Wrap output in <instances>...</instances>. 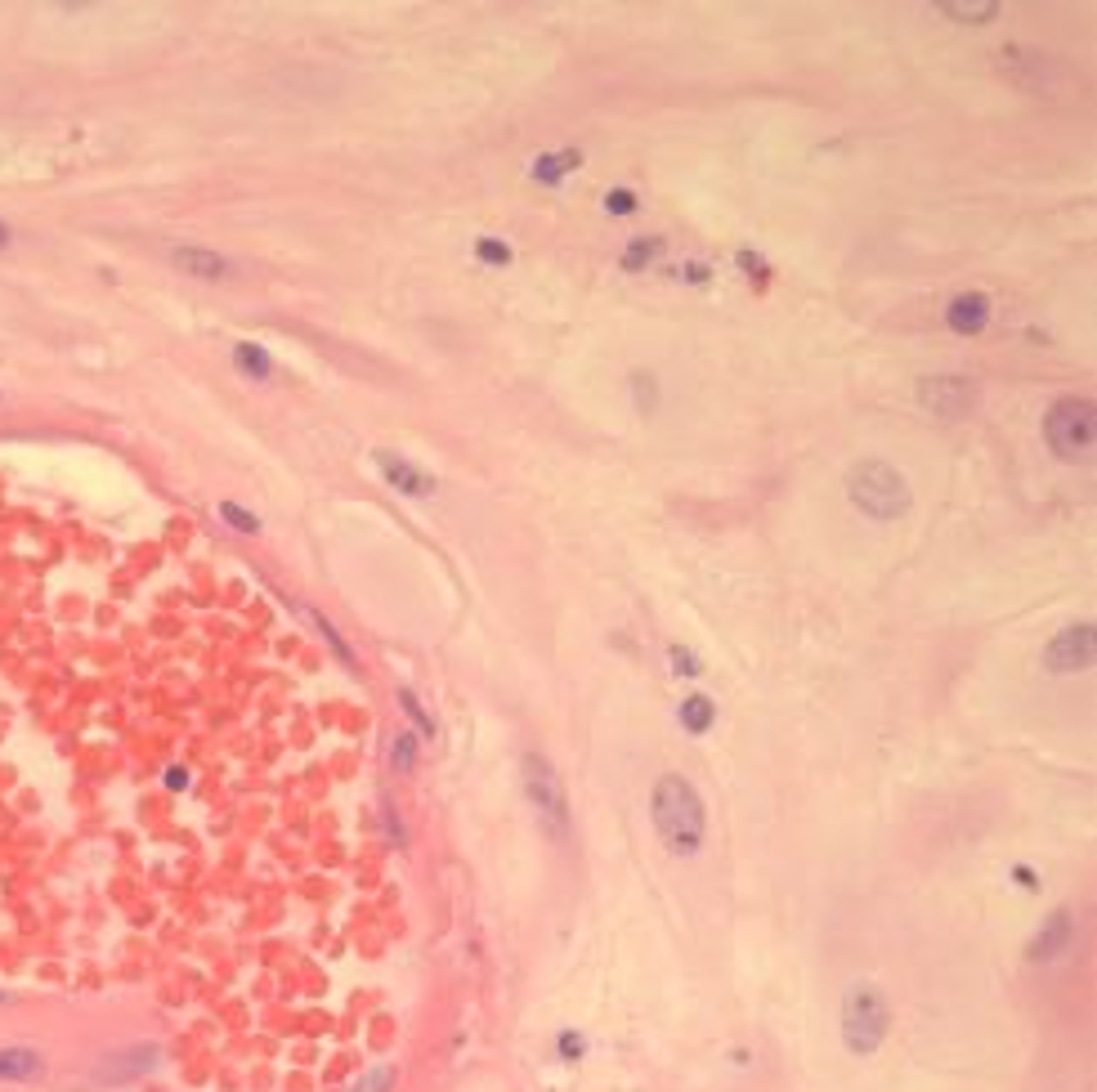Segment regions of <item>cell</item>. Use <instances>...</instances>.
I'll use <instances>...</instances> for the list:
<instances>
[{
  "mask_svg": "<svg viewBox=\"0 0 1097 1092\" xmlns=\"http://www.w3.org/2000/svg\"><path fill=\"white\" fill-rule=\"evenodd\" d=\"M940 18H954V23H963V27H986V23H995L999 18V5L995 0H986V5H959V0H940V5H932Z\"/></svg>",
  "mask_w": 1097,
  "mask_h": 1092,
  "instance_id": "15",
  "label": "cell"
},
{
  "mask_svg": "<svg viewBox=\"0 0 1097 1092\" xmlns=\"http://www.w3.org/2000/svg\"><path fill=\"white\" fill-rule=\"evenodd\" d=\"M847 497H851L856 511L869 515V520H900L905 511H910V501H914L910 480H905L896 466L883 461V457H864V461L851 466V471H847Z\"/></svg>",
  "mask_w": 1097,
  "mask_h": 1092,
  "instance_id": "2",
  "label": "cell"
},
{
  "mask_svg": "<svg viewBox=\"0 0 1097 1092\" xmlns=\"http://www.w3.org/2000/svg\"><path fill=\"white\" fill-rule=\"evenodd\" d=\"M399 708L408 712V721H412V725H417V734H426V738H435V734H439L435 717L426 712V704H422V698H417V694H412L408 685H399Z\"/></svg>",
  "mask_w": 1097,
  "mask_h": 1092,
  "instance_id": "20",
  "label": "cell"
},
{
  "mask_svg": "<svg viewBox=\"0 0 1097 1092\" xmlns=\"http://www.w3.org/2000/svg\"><path fill=\"white\" fill-rule=\"evenodd\" d=\"M712 721H716V704L708 694H690L686 704H681V725H686L690 734H708Z\"/></svg>",
  "mask_w": 1097,
  "mask_h": 1092,
  "instance_id": "17",
  "label": "cell"
},
{
  "mask_svg": "<svg viewBox=\"0 0 1097 1092\" xmlns=\"http://www.w3.org/2000/svg\"><path fill=\"white\" fill-rule=\"evenodd\" d=\"M672 672H676V676H699V672H703V662H699V654H690V649L672 645Z\"/></svg>",
  "mask_w": 1097,
  "mask_h": 1092,
  "instance_id": "28",
  "label": "cell"
},
{
  "mask_svg": "<svg viewBox=\"0 0 1097 1092\" xmlns=\"http://www.w3.org/2000/svg\"><path fill=\"white\" fill-rule=\"evenodd\" d=\"M157 1066H162L157 1043H130V1047H117V1052H108V1057H99L90 1079L99 1088H126V1083H135L143 1074H153Z\"/></svg>",
  "mask_w": 1097,
  "mask_h": 1092,
  "instance_id": "6",
  "label": "cell"
},
{
  "mask_svg": "<svg viewBox=\"0 0 1097 1092\" xmlns=\"http://www.w3.org/2000/svg\"><path fill=\"white\" fill-rule=\"evenodd\" d=\"M632 389H636V408H640V412H654V408H659V385H654V376L636 372V376H632Z\"/></svg>",
  "mask_w": 1097,
  "mask_h": 1092,
  "instance_id": "25",
  "label": "cell"
},
{
  "mask_svg": "<svg viewBox=\"0 0 1097 1092\" xmlns=\"http://www.w3.org/2000/svg\"><path fill=\"white\" fill-rule=\"evenodd\" d=\"M0 1003H10V994H5V990H0Z\"/></svg>",
  "mask_w": 1097,
  "mask_h": 1092,
  "instance_id": "33",
  "label": "cell"
},
{
  "mask_svg": "<svg viewBox=\"0 0 1097 1092\" xmlns=\"http://www.w3.org/2000/svg\"><path fill=\"white\" fill-rule=\"evenodd\" d=\"M999 67L1012 76L1021 90H1044L1048 86V59L1031 46H1003L999 50Z\"/></svg>",
  "mask_w": 1097,
  "mask_h": 1092,
  "instance_id": "11",
  "label": "cell"
},
{
  "mask_svg": "<svg viewBox=\"0 0 1097 1092\" xmlns=\"http://www.w3.org/2000/svg\"><path fill=\"white\" fill-rule=\"evenodd\" d=\"M520 774H524V797H528V806L538 810L542 829L555 842H564V837H569V797H564V784H560L555 766L542 752H524L520 757Z\"/></svg>",
  "mask_w": 1097,
  "mask_h": 1092,
  "instance_id": "5",
  "label": "cell"
},
{
  "mask_svg": "<svg viewBox=\"0 0 1097 1092\" xmlns=\"http://www.w3.org/2000/svg\"><path fill=\"white\" fill-rule=\"evenodd\" d=\"M395 1083H399V1070L390 1061H381V1066H367L363 1079L350 1083V1092H395Z\"/></svg>",
  "mask_w": 1097,
  "mask_h": 1092,
  "instance_id": "21",
  "label": "cell"
},
{
  "mask_svg": "<svg viewBox=\"0 0 1097 1092\" xmlns=\"http://www.w3.org/2000/svg\"><path fill=\"white\" fill-rule=\"evenodd\" d=\"M578 162H583V152H547V158H538V162H534V179H542V184H560V179L569 175Z\"/></svg>",
  "mask_w": 1097,
  "mask_h": 1092,
  "instance_id": "18",
  "label": "cell"
},
{
  "mask_svg": "<svg viewBox=\"0 0 1097 1092\" xmlns=\"http://www.w3.org/2000/svg\"><path fill=\"white\" fill-rule=\"evenodd\" d=\"M417 744H422V738L412 734V730H399V734L390 738V766H395L399 774H412V770H417Z\"/></svg>",
  "mask_w": 1097,
  "mask_h": 1092,
  "instance_id": "19",
  "label": "cell"
},
{
  "mask_svg": "<svg viewBox=\"0 0 1097 1092\" xmlns=\"http://www.w3.org/2000/svg\"><path fill=\"white\" fill-rule=\"evenodd\" d=\"M583 1034H574V1030H564L560 1039H555V1052H560V1061H578L583 1057Z\"/></svg>",
  "mask_w": 1097,
  "mask_h": 1092,
  "instance_id": "29",
  "label": "cell"
},
{
  "mask_svg": "<svg viewBox=\"0 0 1097 1092\" xmlns=\"http://www.w3.org/2000/svg\"><path fill=\"white\" fill-rule=\"evenodd\" d=\"M604 211H610V215H632L636 211V192L632 188H610V192H604Z\"/></svg>",
  "mask_w": 1097,
  "mask_h": 1092,
  "instance_id": "26",
  "label": "cell"
},
{
  "mask_svg": "<svg viewBox=\"0 0 1097 1092\" xmlns=\"http://www.w3.org/2000/svg\"><path fill=\"white\" fill-rule=\"evenodd\" d=\"M166 788H171V793L188 788V774H184V766H171V770H166Z\"/></svg>",
  "mask_w": 1097,
  "mask_h": 1092,
  "instance_id": "31",
  "label": "cell"
},
{
  "mask_svg": "<svg viewBox=\"0 0 1097 1092\" xmlns=\"http://www.w3.org/2000/svg\"><path fill=\"white\" fill-rule=\"evenodd\" d=\"M310 622H314V627L323 632V640H327V645H332V654L340 658V668H350V672H354V649H350L346 640H340L336 622H327V618H323V613H314V609H310Z\"/></svg>",
  "mask_w": 1097,
  "mask_h": 1092,
  "instance_id": "23",
  "label": "cell"
},
{
  "mask_svg": "<svg viewBox=\"0 0 1097 1092\" xmlns=\"http://www.w3.org/2000/svg\"><path fill=\"white\" fill-rule=\"evenodd\" d=\"M166 260H171L179 273H188V278H202V283L229 278V260H224L220 251H211V247H193V242H184V247H171V251H166Z\"/></svg>",
  "mask_w": 1097,
  "mask_h": 1092,
  "instance_id": "12",
  "label": "cell"
},
{
  "mask_svg": "<svg viewBox=\"0 0 1097 1092\" xmlns=\"http://www.w3.org/2000/svg\"><path fill=\"white\" fill-rule=\"evenodd\" d=\"M976 399L981 395H976V385L968 376H927V381H919V403L927 412H936V416L959 421V416H968L976 408Z\"/></svg>",
  "mask_w": 1097,
  "mask_h": 1092,
  "instance_id": "8",
  "label": "cell"
},
{
  "mask_svg": "<svg viewBox=\"0 0 1097 1092\" xmlns=\"http://www.w3.org/2000/svg\"><path fill=\"white\" fill-rule=\"evenodd\" d=\"M45 1074V1057L27 1043H10L0 1047V1079H14V1083H27V1079H41Z\"/></svg>",
  "mask_w": 1097,
  "mask_h": 1092,
  "instance_id": "14",
  "label": "cell"
},
{
  "mask_svg": "<svg viewBox=\"0 0 1097 1092\" xmlns=\"http://www.w3.org/2000/svg\"><path fill=\"white\" fill-rule=\"evenodd\" d=\"M945 323H950V332H959V336H981L986 323H990V296L959 291L950 300V309H945Z\"/></svg>",
  "mask_w": 1097,
  "mask_h": 1092,
  "instance_id": "13",
  "label": "cell"
},
{
  "mask_svg": "<svg viewBox=\"0 0 1097 1092\" xmlns=\"http://www.w3.org/2000/svg\"><path fill=\"white\" fill-rule=\"evenodd\" d=\"M0 247H10V228L5 224H0Z\"/></svg>",
  "mask_w": 1097,
  "mask_h": 1092,
  "instance_id": "32",
  "label": "cell"
},
{
  "mask_svg": "<svg viewBox=\"0 0 1097 1092\" xmlns=\"http://www.w3.org/2000/svg\"><path fill=\"white\" fill-rule=\"evenodd\" d=\"M475 256H479L484 264H511V247H507V242H493V238H479V242H475Z\"/></svg>",
  "mask_w": 1097,
  "mask_h": 1092,
  "instance_id": "27",
  "label": "cell"
},
{
  "mask_svg": "<svg viewBox=\"0 0 1097 1092\" xmlns=\"http://www.w3.org/2000/svg\"><path fill=\"white\" fill-rule=\"evenodd\" d=\"M1071 945H1075V914L1062 905V909H1052L1044 918V927L1035 931V941L1026 945V958L1031 962H1057V958L1071 954Z\"/></svg>",
  "mask_w": 1097,
  "mask_h": 1092,
  "instance_id": "9",
  "label": "cell"
},
{
  "mask_svg": "<svg viewBox=\"0 0 1097 1092\" xmlns=\"http://www.w3.org/2000/svg\"><path fill=\"white\" fill-rule=\"evenodd\" d=\"M659 251H663V238H632V247L623 251V269H627V273H640Z\"/></svg>",
  "mask_w": 1097,
  "mask_h": 1092,
  "instance_id": "22",
  "label": "cell"
},
{
  "mask_svg": "<svg viewBox=\"0 0 1097 1092\" xmlns=\"http://www.w3.org/2000/svg\"><path fill=\"white\" fill-rule=\"evenodd\" d=\"M650 815H654V833L672 855H699L703 833H708V815H703V797L686 774H659L654 797H650Z\"/></svg>",
  "mask_w": 1097,
  "mask_h": 1092,
  "instance_id": "1",
  "label": "cell"
},
{
  "mask_svg": "<svg viewBox=\"0 0 1097 1092\" xmlns=\"http://www.w3.org/2000/svg\"><path fill=\"white\" fill-rule=\"evenodd\" d=\"M234 368H238L242 376H251V381H264V376L274 372V359H269V349H264V345L238 340V345H234Z\"/></svg>",
  "mask_w": 1097,
  "mask_h": 1092,
  "instance_id": "16",
  "label": "cell"
},
{
  "mask_svg": "<svg viewBox=\"0 0 1097 1092\" xmlns=\"http://www.w3.org/2000/svg\"><path fill=\"white\" fill-rule=\"evenodd\" d=\"M887 998L878 985L856 981L842 998V1043L851 1057H874L887 1039Z\"/></svg>",
  "mask_w": 1097,
  "mask_h": 1092,
  "instance_id": "3",
  "label": "cell"
},
{
  "mask_svg": "<svg viewBox=\"0 0 1097 1092\" xmlns=\"http://www.w3.org/2000/svg\"><path fill=\"white\" fill-rule=\"evenodd\" d=\"M1044 439L1062 461H1084L1093 452L1097 439V421H1093V399L1080 395H1062L1048 412H1044Z\"/></svg>",
  "mask_w": 1097,
  "mask_h": 1092,
  "instance_id": "4",
  "label": "cell"
},
{
  "mask_svg": "<svg viewBox=\"0 0 1097 1092\" xmlns=\"http://www.w3.org/2000/svg\"><path fill=\"white\" fill-rule=\"evenodd\" d=\"M739 264L748 269V278H762V273H766V260H758L752 251H739Z\"/></svg>",
  "mask_w": 1097,
  "mask_h": 1092,
  "instance_id": "30",
  "label": "cell"
},
{
  "mask_svg": "<svg viewBox=\"0 0 1097 1092\" xmlns=\"http://www.w3.org/2000/svg\"><path fill=\"white\" fill-rule=\"evenodd\" d=\"M1093 654H1097L1093 622H1071V627H1062L1044 645V668L1057 672V676H1071V672L1093 668Z\"/></svg>",
  "mask_w": 1097,
  "mask_h": 1092,
  "instance_id": "7",
  "label": "cell"
},
{
  "mask_svg": "<svg viewBox=\"0 0 1097 1092\" xmlns=\"http://www.w3.org/2000/svg\"><path fill=\"white\" fill-rule=\"evenodd\" d=\"M372 461H376V471L386 475V484L399 488L403 497H430V493H435V475L422 471V466H412L408 457H399V452H390V448H376Z\"/></svg>",
  "mask_w": 1097,
  "mask_h": 1092,
  "instance_id": "10",
  "label": "cell"
},
{
  "mask_svg": "<svg viewBox=\"0 0 1097 1092\" xmlns=\"http://www.w3.org/2000/svg\"><path fill=\"white\" fill-rule=\"evenodd\" d=\"M220 520H229L238 533H260V515H251V511H242L238 501H220Z\"/></svg>",
  "mask_w": 1097,
  "mask_h": 1092,
  "instance_id": "24",
  "label": "cell"
}]
</instances>
